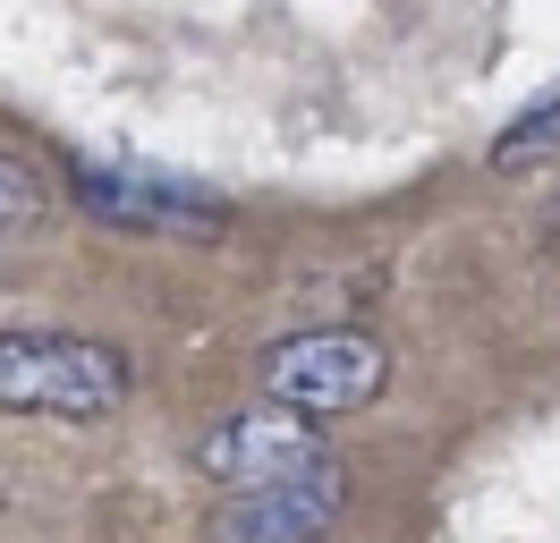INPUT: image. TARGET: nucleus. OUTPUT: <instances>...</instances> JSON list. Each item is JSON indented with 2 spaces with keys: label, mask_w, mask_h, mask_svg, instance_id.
Here are the masks:
<instances>
[{
  "label": "nucleus",
  "mask_w": 560,
  "mask_h": 543,
  "mask_svg": "<svg viewBox=\"0 0 560 543\" xmlns=\"http://www.w3.org/2000/svg\"><path fill=\"white\" fill-rule=\"evenodd\" d=\"M77 204L119 230H162V238H212L230 212L205 196H178L162 178H128V170H77Z\"/></svg>",
  "instance_id": "39448f33"
},
{
  "label": "nucleus",
  "mask_w": 560,
  "mask_h": 543,
  "mask_svg": "<svg viewBox=\"0 0 560 543\" xmlns=\"http://www.w3.org/2000/svg\"><path fill=\"white\" fill-rule=\"evenodd\" d=\"M340 501H349V484H340V459L323 450V459L272 475V484L230 493V501L212 509L205 543H315L323 527L340 518Z\"/></svg>",
  "instance_id": "7ed1b4c3"
},
{
  "label": "nucleus",
  "mask_w": 560,
  "mask_h": 543,
  "mask_svg": "<svg viewBox=\"0 0 560 543\" xmlns=\"http://www.w3.org/2000/svg\"><path fill=\"white\" fill-rule=\"evenodd\" d=\"M137 366L94 332H0V407L9 416H69L94 425L128 407Z\"/></svg>",
  "instance_id": "f257e3e1"
},
{
  "label": "nucleus",
  "mask_w": 560,
  "mask_h": 543,
  "mask_svg": "<svg viewBox=\"0 0 560 543\" xmlns=\"http://www.w3.org/2000/svg\"><path fill=\"white\" fill-rule=\"evenodd\" d=\"M306 459H323V434L315 416H298V407H238V416H221L205 441H196V467L221 484V493H246V484H272V475L306 467Z\"/></svg>",
  "instance_id": "20e7f679"
},
{
  "label": "nucleus",
  "mask_w": 560,
  "mask_h": 543,
  "mask_svg": "<svg viewBox=\"0 0 560 543\" xmlns=\"http://www.w3.org/2000/svg\"><path fill=\"white\" fill-rule=\"evenodd\" d=\"M35 212H43V170H35V162H18V153H0V238L26 230Z\"/></svg>",
  "instance_id": "423d86ee"
},
{
  "label": "nucleus",
  "mask_w": 560,
  "mask_h": 543,
  "mask_svg": "<svg viewBox=\"0 0 560 543\" xmlns=\"http://www.w3.org/2000/svg\"><path fill=\"white\" fill-rule=\"evenodd\" d=\"M552 145H560V102H552V111H535V119H526V128L492 153V170H526V162H544Z\"/></svg>",
  "instance_id": "0eeeda50"
},
{
  "label": "nucleus",
  "mask_w": 560,
  "mask_h": 543,
  "mask_svg": "<svg viewBox=\"0 0 560 543\" xmlns=\"http://www.w3.org/2000/svg\"><path fill=\"white\" fill-rule=\"evenodd\" d=\"M390 382V348L365 323H323V332H289L264 348V400L298 407V416H349Z\"/></svg>",
  "instance_id": "f03ea898"
}]
</instances>
